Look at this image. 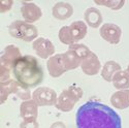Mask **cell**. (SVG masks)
<instances>
[{
	"label": "cell",
	"mask_w": 129,
	"mask_h": 128,
	"mask_svg": "<svg viewBox=\"0 0 129 128\" xmlns=\"http://www.w3.org/2000/svg\"><path fill=\"white\" fill-rule=\"evenodd\" d=\"M20 128H39V123L37 119L22 120V122L20 123Z\"/></svg>",
	"instance_id": "484cf974"
},
{
	"label": "cell",
	"mask_w": 129,
	"mask_h": 128,
	"mask_svg": "<svg viewBox=\"0 0 129 128\" xmlns=\"http://www.w3.org/2000/svg\"><path fill=\"white\" fill-rule=\"evenodd\" d=\"M47 68L49 71V74L52 78H60L65 72H67V69L65 67V64L63 62L62 54H55L47 60Z\"/></svg>",
	"instance_id": "8fae6325"
},
{
	"label": "cell",
	"mask_w": 129,
	"mask_h": 128,
	"mask_svg": "<svg viewBox=\"0 0 129 128\" xmlns=\"http://www.w3.org/2000/svg\"><path fill=\"white\" fill-rule=\"evenodd\" d=\"M9 85H10V91H12V94L17 95L20 99H22L23 101L32 99V93L30 92V89L23 86V85L21 83H19L17 80L12 79L10 80Z\"/></svg>",
	"instance_id": "d6986e66"
},
{
	"label": "cell",
	"mask_w": 129,
	"mask_h": 128,
	"mask_svg": "<svg viewBox=\"0 0 129 128\" xmlns=\"http://www.w3.org/2000/svg\"><path fill=\"white\" fill-rule=\"evenodd\" d=\"M111 103L117 110H126L129 108V89L118 90L111 96Z\"/></svg>",
	"instance_id": "9a60e30c"
},
{
	"label": "cell",
	"mask_w": 129,
	"mask_h": 128,
	"mask_svg": "<svg viewBox=\"0 0 129 128\" xmlns=\"http://www.w3.org/2000/svg\"><path fill=\"white\" fill-rule=\"evenodd\" d=\"M94 3L112 10H120L125 5V0H94Z\"/></svg>",
	"instance_id": "7402d4cb"
},
{
	"label": "cell",
	"mask_w": 129,
	"mask_h": 128,
	"mask_svg": "<svg viewBox=\"0 0 129 128\" xmlns=\"http://www.w3.org/2000/svg\"><path fill=\"white\" fill-rule=\"evenodd\" d=\"M70 49H72V50H74L76 51L78 54L83 58V60L87 57L90 53H91V50L87 47V46H85V45H82V44H74V45H72V46H70L69 47Z\"/></svg>",
	"instance_id": "cb8c5ba5"
},
{
	"label": "cell",
	"mask_w": 129,
	"mask_h": 128,
	"mask_svg": "<svg viewBox=\"0 0 129 128\" xmlns=\"http://www.w3.org/2000/svg\"><path fill=\"white\" fill-rule=\"evenodd\" d=\"M52 15L56 20L65 21L72 17L73 15V6L65 1H59L54 4L52 8Z\"/></svg>",
	"instance_id": "7c38bea8"
},
{
	"label": "cell",
	"mask_w": 129,
	"mask_h": 128,
	"mask_svg": "<svg viewBox=\"0 0 129 128\" xmlns=\"http://www.w3.org/2000/svg\"><path fill=\"white\" fill-rule=\"evenodd\" d=\"M77 128H122L120 115L97 100L82 104L76 114Z\"/></svg>",
	"instance_id": "6da1fadb"
},
{
	"label": "cell",
	"mask_w": 129,
	"mask_h": 128,
	"mask_svg": "<svg viewBox=\"0 0 129 128\" xmlns=\"http://www.w3.org/2000/svg\"><path fill=\"white\" fill-rule=\"evenodd\" d=\"M120 70H122V67L120 64L114 60H110V61H106L104 63V65L102 66L101 71H100V76L105 82L112 83L114 76Z\"/></svg>",
	"instance_id": "e0dca14e"
},
{
	"label": "cell",
	"mask_w": 129,
	"mask_h": 128,
	"mask_svg": "<svg viewBox=\"0 0 129 128\" xmlns=\"http://www.w3.org/2000/svg\"><path fill=\"white\" fill-rule=\"evenodd\" d=\"M58 38L63 45L68 46V47L76 44L73 38H72L71 33H70L69 26H63L60 28V30L58 32Z\"/></svg>",
	"instance_id": "44dd1931"
},
{
	"label": "cell",
	"mask_w": 129,
	"mask_h": 128,
	"mask_svg": "<svg viewBox=\"0 0 129 128\" xmlns=\"http://www.w3.org/2000/svg\"><path fill=\"white\" fill-rule=\"evenodd\" d=\"M126 71L128 72V74H129V64H128V66H127V68H126Z\"/></svg>",
	"instance_id": "83f0119b"
},
{
	"label": "cell",
	"mask_w": 129,
	"mask_h": 128,
	"mask_svg": "<svg viewBox=\"0 0 129 128\" xmlns=\"http://www.w3.org/2000/svg\"><path fill=\"white\" fill-rule=\"evenodd\" d=\"M50 128H67L65 123L62 122V121H56V122H54Z\"/></svg>",
	"instance_id": "4316f807"
},
{
	"label": "cell",
	"mask_w": 129,
	"mask_h": 128,
	"mask_svg": "<svg viewBox=\"0 0 129 128\" xmlns=\"http://www.w3.org/2000/svg\"><path fill=\"white\" fill-rule=\"evenodd\" d=\"M10 80L0 83V103L1 104H4L6 102V100L8 99V96L12 94V91H10V85H9Z\"/></svg>",
	"instance_id": "603a6c76"
},
{
	"label": "cell",
	"mask_w": 129,
	"mask_h": 128,
	"mask_svg": "<svg viewBox=\"0 0 129 128\" xmlns=\"http://www.w3.org/2000/svg\"><path fill=\"white\" fill-rule=\"evenodd\" d=\"M62 58H63V62L65 64L67 71L74 70L78 67H81V63L83 61V58L76 51L70 48L65 53H62Z\"/></svg>",
	"instance_id": "2e32d148"
},
{
	"label": "cell",
	"mask_w": 129,
	"mask_h": 128,
	"mask_svg": "<svg viewBox=\"0 0 129 128\" xmlns=\"http://www.w3.org/2000/svg\"><path fill=\"white\" fill-rule=\"evenodd\" d=\"M113 86L117 90H127L129 89V74L126 70L118 71L113 78Z\"/></svg>",
	"instance_id": "ffe728a7"
},
{
	"label": "cell",
	"mask_w": 129,
	"mask_h": 128,
	"mask_svg": "<svg viewBox=\"0 0 129 128\" xmlns=\"http://www.w3.org/2000/svg\"><path fill=\"white\" fill-rule=\"evenodd\" d=\"M13 74L15 80L23 86L36 88L44 82L45 71L38 60L32 55H24L15 64Z\"/></svg>",
	"instance_id": "7a4b0ae2"
},
{
	"label": "cell",
	"mask_w": 129,
	"mask_h": 128,
	"mask_svg": "<svg viewBox=\"0 0 129 128\" xmlns=\"http://www.w3.org/2000/svg\"><path fill=\"white\" fill-rule=\"evenodd\" d=\"M22 56L20 49L15 45H8L4 48L0 56V83L12 79L10 74L15 64Z\"/></svg>",
	"instance_id": "3957f363"
},
{
	"label": "cell",
	"mask_w": 129,
	"mask_h": 128,
	"mask_svg": "<svg viewBox=\"0 0 129 128\" xmlns=\"http://www.w3.org/2000/svg\"><path fill=\"white\" fill-rule=\"evenodd\" d=\"M84 19H85V23L87 24V26L94 28V29L101 27L102 22H103L102 14L96 7H89L86 9L84 13Z\"/></svg>",
	"instance_id": "5bb4252c"
},
{
	"label": "cell",
	"mask_w": 129,
	"mask_h": 128,
	"mask_svg": "<svg viewBox=\"0 0 129 128\" xmlns=\"http://www.w3.org/2000/svg\"><path fill=\"white\" fill-rule=\"evenodd\" d=\"M99 34L110 45H118L121 41L122 29L114 23H104L99 28Z\"/></svg>",
	"instance_id": "52a82bcc"
},
{
	"label": "cell",
	"mask_w": 129,
	"mask_h": 128,
	"mask_svg": "<svg viewBox=\"0 0 129 128\" xmlns=\"http://www.w3.org/2000/svg\"><path fill=\"white\" fill-rule=\"evenodd\" d=\"M33 99L38 106H52L56 105L58 96L56 91L50 87H37L32 93Z\"/></svg>",
	"instance_id": "8992f818"
},
{
	"label": "cell",
	"mask_w": 129,
	"mask_h": 128,
	"mask_svg": "<svg viewBox=\"0 0 129 128\" xmlns=\"http://www.w3.org/2000/svg\"><path fill=\"white\" fill-rule=\"evenodd\" d=\"M21 15L25 22L33 24L40 20V18L42 17V12L41 8L34 2L25 1L21 6Z\"/></svg>",
	"instance_id": "30bf717a"
},
{
	"label": "cell",
	"mask_w": 129,
	"mask_h": 128,
	"mask_svg": "<svg viewBox=\"0 0 129 128\" xmlns=\"http://www.w3.org/2000/svg\"><path fill=\"white\" fill-rule=\"evenodd\" d=\"M69 26L70 33L72 35V38L76 44H78V41L84 39L87 35L88 32V26L85 23V21H74Z\"/></svg>",
	"instance_id": "ac0fdd59"
},
{
	"label": "cell",
	"mask_w": 129,
	"mask_h": 128,
	"mask_svg": "<svg viewBox=\"0 0 129 128\" xmlns=\"http://www.w3.org/2000/svg\"><path fill=\"white\" fill-rule=\"evenodd\" d=\"M14 5V0H0V14L8 13Z\"/></svg>",
	"instance_id": "d4e9b609"
},
{
	"label": "cell",
	"mask_w": 129,
	"mask_h": 128,
	"mask_svg": "<svg viewBox=\"0 0 129 128\" xmlns=\"http://www.w3.org/2000/svg\"><path fill=\"white\" fill-rule=\"evenodd\" d=\"M32 49L34 50L37 57L47 60L55 55L56 52L54 44L46 37H37L32 42Z\"/></svg>",
	"instance_id": "ba28073f"
},
{
	"label": "cell",
	"mask_w": 129,
	"mask_h": 128,
	"mask_svg": "<svg viewBox=\"0 0 129 128\" xmlns=\"http://www.w3.org/2000/svg\"><path fill=\"white\" fill-rule=\"evenodd\" d=\"M38 108L36 102L33 99L22 101L20 104V117L23 120H33L37 119Z\"/></svg>",
	"instance_id": "4fadbf2b"
},
{
	"label": "cell",
	"mask_w": 129,
	"mask_h": 128,
	"mask_svg": "<svg viewBox=\"0 0 129 128\" xmlns=\"http://www.w3.org/2000/svg\"><path fill=\"white\" fill-rule=\"evenodd\" d=\"M101 62L98 58V56L91 51L90 54L86 57L82 63H81V69L86 74V76L93 77L98 74L99 71H101Z\"/></svg>",
	"instance_id": "9c48e42d"
},
{
	"label": "cell",
	"mask_w": 129,
	"mask_h": 128,
	"mask_svg": "<svg viewBox=\"0 0 129 128\" xmlns=\"http://www.w3.org/2000/svg\"><path fill=\"white\" fill-rule=\"evenodd\" d=\"M8 33L14 38L25 42H33L38 37V29L35 25L27 23L24 20H16L8 26Z\"/></svg>",
	"instance_id": "5b68a950"
},
{
	"label": "cell",
	"mask_w": 129,
	"mask_h": 128,
	"mask_svg": "<svg viewBox=\"0 0 129 128\" xmlns=\"http://www.w3.org/2000/svg\"><path fill=\"white\" fill-rule=\"evenodd\" d=\"M83 89L77 85H71L68 88L64 89L60 95L58 96V99L56 102V109L63 113L71 112L77 103L83 97Z\"/></svg>",
	"instance_id": "277c9868"
}]
</instances>
